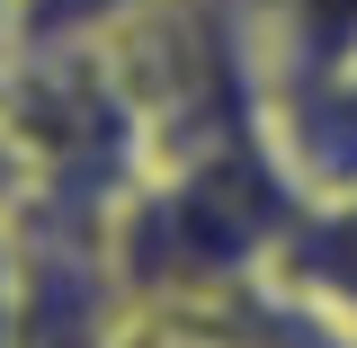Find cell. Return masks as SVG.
<instances>
[{
    "instance_id": "6da1fadb",
    "label": "cell",
    "mask_w": 357,
    "mask_h": 348,
    "mask_svg": "<svg viewBox=\"0 0 357 348\" xmlns=\"http://www.w3.org/2000/svg\"><path fill=\"white\" fill-rule=\"evenodd\" d=\"M250 134L295 206L357 197V0H268L250 27Z\"/></svg>"
},
{
    "instance_id": "7a4b0ae2",
    "label": "cell",
    "mask_w": 357,
    "mask_h": 348,
    "mask_svg": "<svg viewBox=\"0 0 357 348\" xmlns=\"http://www.w3.org/2000/svg\"><path fill=\"white\" fill-rule=\"evenodd\" d=\"M268 277L295 286L304 304L357 321V197H321V206H295L286 232L268 241Z\"/></svg>"
},
{
    "instance_id": "3957f363",
    "label": "cell",
    "mask_w": 357,
    "mask_h": 348,
    "mask_svg": "<svg viewBox=\"0 0 357 348\" xmlns=\"http://www.w3.org/2000/svg\"><path fill=\"white\" fill-rule=\"evenodd\" d=\"M188 0H18V54H98L134 27H161Z\"/></svg>"
},
{
    "instance_id": "277c9868",
    "label": "cell",
    "mask_w": 357,
    "mask_h": 348,
    "mask_svg": "<svg viewBox=\"0 0 357 348\" xmlns=\"http://www.w3.org/2000/svg\"><path fill=\"white\" fill-rule=\"evenodd\" d=\"M0 348H27V223L0 188Z\"/></svg>"
},
{
    "instance_id": "5b68a950",
    "label": "cell",
    "mask_w": 357,
    "mask_h": 348,
    "mask_svg": "<svg viewBox=\"0 0 357 348\" xmlns=\"http://www.w3.org/2000/svg\"><path fill=\"white\" fill-rule=\"evenodd\" d=\"M18 63V0H0V72Z\"/></svg>"
}]
</instances>
